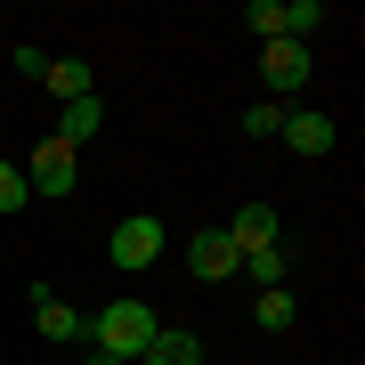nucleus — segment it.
<instances>
[{
	"label": "nucleus",
	"instance_id": "f257e3e1",
	"mask_svg": "<svg viewBox=\"0 0 365 365\" xmlns=\"http://www.w3.org/2000/svg\"><path fill=\"white\" fill-rule=\"evenodd\" d=\"M155 333H163V325H155V309H146V300H130V292L106 300V309L90 317V349H98V357H122V365H138Z\"/></svg>",
	"mask_w": 365,
	"mask_h": 365
},
{
	"label": "nucleus",
	"instance_id": "f03ea898",
	"mask_svg": "<svg viewBox=\"0 0 365 365\" xmlns=\"http://www.w3.org/2000/svg\"><path fill=\"white\" fill-rule=\"evenodd\" d=\"M73 179H81V155L66 138H41L33 163H25V187H33V195H73Z\"/></svg>",
	"mask_w": 365,
	"mask_h": 365
},
{
	"label": "nucleus",
	"instance_id": "7ed1b4c3",
	"mask_svg": "<svg viewBox=\"0 0 365 365\" xmlns=\"http://www.w3.org/2000/svg\"><path fill=\"white\" fill-rule=\"evenodd\" d=\"M187 268H195V284H227V276L244 268V252L227 244V227H195V244H187Z\"/></svg>",
	"mask_w": 365,
	"mask_h": 365
},
{
	"label": "nucleus",
	"instance_id": "20e7f679",
	"mask_svg": "<svg viewBox=\"0 0 365 365\" xmlns=\"http://www.w3.org/2000/svg\"><path fill=\"white\" fill-rule=\"evenodd\" d=\"M106 252H114V268H155L163 260V220H122Z\"/></svg>",
	"mask_w": 365,
	"mask_h": 365
},
{
	"label": "nucleus",
	"instance_id": "39448f33",
	"mask_svg": "<svg viewBox=\"0 0 365 365\" xmlns=\"http://www.w3.org/2000/svg\"><path fill=\"white\" fill-rule=\"evenodd\" d=\"M260 81H268V90H309V49H300V41H268Z\"/></svg>",
	"mask_w": 365,
	"mask_h": 365
},
{
	"label": "nucleus",
	"instance_id": "423d86ee",
	"mask_svg": "<svg viewBox=\"0 0 365 365\" xmlns=\"http://www.w3.org/2000/svg\"><path fill=\"white\" fill-rule=\"evenodd\" d=\"M33 325L49 333V341H90V317H73L49 284H33Z\"/></svg>",
	"mask_w": 365,
	"mask_h": 365
},
{
	"label": "nucleus",
	"instance_id": "0eeeda50",
	"mask_svg": "<svg viewBox=\"0 0 365 365\" xmlns=\"http://www.w3.org/2000/svg\"><path fill=\"white\" fill-rule=\"evenodd\" d=\"M98 130H106V98L90 90V98H73V106H66V114H57V130H49V138H66V146H73V155H81V146H90Z\"/></svg>",
	"mask_w": 365,
	"mask_h": 365
},
{
	"label": "nucleus",
	"instance_id": "6e6552de",
	"mask_svg": "<svg viewBox=\"0 0 365 365\" xmlns=\"http://www.w3.org/2000/svg\"><path fill=\"white\" fill-rule=\"evenodd\" d=\"M276 138H284L292 155H333V114H284Z\"/></svg>",
	"mask_w": 365,
	"mask_h": 365
},
{
	"label": "nucleus",
	"instance_id": "1a4fd4ad",
	"mask_svg": "<svg viewBox=\"0 0 365 365\" xmlns=\"http://www.w3.org/2000/svg\"><path fill=\"white\" fill-rule=\"evenodd\" d=\"M276 227H284V220H276L268 203H244V211L227 220V244H235V252H268V244H276Z\"/></svg>",
	"mask_w": 365,
	"mask_h": 365
},
{
	"label": "nucleus",
	"instance_id": "9d476101",
	"mask_svg": "<svg viewBox=\"0 0 365 365\" xmlns=\"http://www.w3.org/2000/svg\"><path fill=\"white\" fill-rule=\"evenodd\" d=\"M41 81H49V98H57V106L90 98V66H81V57H49V73H41Z\"/></svg>",
	"mask_w": 365,
	"mask_h": 365
},
{
	"label": "nucleus",
	"instance_id": "9b49d317",
	"mask_svg": "<svg viewBox=\"0 0 365 365\" xmlns=\"http://www.w3.org/2000/svg\"><path fill=\"white\" fill-rule=\"evenodd\" d=\"M146 365H203V341L195 333H155V341H146Z\"/></svg>",
	"mask_w": 365,
	"mask_h": 365
},
{
	"label": "nucleus",
	"instance_id": "f8f14e48",
	"mask_svg": "<svg viewBox=\"0 0 365 365\" xmlns=\"http://www.w3.org/2000/svg\"><path fill=\"white\" fill-rule=\"evenodd\" d=\"M244 25L260 33V41H284V9H276V0H252V9H244Z\"/></svg>",
	"mask_w": 365,
	"mask_h": 365
},
{
	"label": "nucleus",
	"instance_id": "ddd939ff",
	"mask_svg": "<svg viewBox=\"0 0 365 365\" xmlns=\"http://www.w3.org/2000/svg\"><path fill=\"white\" fill-rule=\"evenodd\" d=\"M292 309H300V300H292L284 284H276V292H260V325H268V333H284V325H292Z\"/></svg>",
	"mask_w": 365,
	"mask_h": 365
},
{
	"label": "nucleus",
	"instance_id": "4468645a",
	"mask_svg": "<svg viewBox=\"0 0 365 365\" xmlns=\"http://www.w3.org/2000/svg\"><path fill=\"white\" fill-rule=\"evenodd\" d=\"M25 195H33V187H25V163H0V211H25Z\"/></svg>",
	"mask_w": 365,
	"mask_h": 365
},
{
	"label": "nucleus",
	"instance_id": "2eb2a0df",
	"mask_svg": "<svg viewBox=\"0 0 365 365\" xmlns=\"http://www.w3.org/2000/svg\"><path fill=\"white\" fill-rule=\"evenodd\" d=\"M276 122H284V106H276V98L244 106V130H252V138H276Z\"/></svg>",
	"mask_w": 365,
	"mask_h": 365
},
{
	"label": "nucleus",
	"instance_id": "dca6fc26",
	"mask_svg": "<svg viewBox=\"0 0 365 365\" xmlns=\"http://www.w3.org/2000/svg\"><path fill=\"white\" fill-rule=\"evenodd\" d=\"M244 268H252V276H260V284H268V292H276V284H284V252H276V244H268V252H244Z\"/></svg>",
	"mask_w": 365,
	"mask_h": 365
},
{
	"label": "nucleus",
	"instance_id": "f3484780",
	"mask_svg": "<svg viewBox=\"0 0 365 365\" xmlns=\"http://www.w3.org/2000/svg\"><path fill=\"white\" fill-rule=\"evenodd\" d=\"M309 25H325V9H317V0H292V9H284V41H300Z\"/></svg>",
	"mask_w": 365,
	"mask_h": 365
},
{
	"label": "nucleus",
	"instance_id": "a211bd4d",
	"mask_svg": "<svg viewBox=\"0 0 365 365\" xmlns=\"http://www.w3.org/2000/svg\"><path fill=\"white\" fill-rule=\"evenodd\" d=\"M16 73H25V81H41V73H49V49H33V41H16Z\"/></svg>",
	"mask_w": 365,
	"mask_h": 365
},
{
	"label": "nucleus",
	"instance_id": "6ab92c4d",
	"mask_svg": "<svg viewBox=\"0 0 365 365\" xmlns=\"http://www.w3.org/2000/svg\"><path fill=\"white\" fill-rule=\"evenodd\" d=\"M90 365H122V357H98V349H90Z\"/></svg>",
	"mask_w": 365,
	"mask_h": 365
}]
</instances>
